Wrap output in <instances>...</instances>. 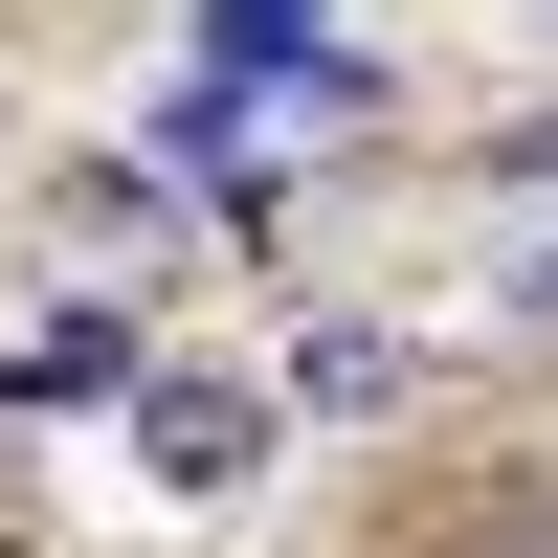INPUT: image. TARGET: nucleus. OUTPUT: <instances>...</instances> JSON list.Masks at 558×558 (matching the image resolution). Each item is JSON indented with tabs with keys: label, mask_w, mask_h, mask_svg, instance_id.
<instances>
[{
	"label": "nucleus",
	"mask_w": 558,
	"mask_h": 558,
	"mask_svg": "<svg viewBox=\"0 0 558 558\" xmlns=\"http://www.w3.org/2000/svg\"><path fill=\"white\" fill-rule=\"evenodd\" d=\"M202 89H313V112H357V89H380V45L291 23V0H223V23H202Z\"/></svg>",
	"instance_id": "obj_1"
},
{
	"label": "nucleus",
	"mask_w": 558,
	"mask_h": 558,
	"mask_svg": "<svg viewBox=\"0 0 558 558\" xmlns=\"http://www.w3.org/2000/svg\"><path fill=\"white\" fill-rule=\"evenodd\" d=\"M134 470L157 492H246L268 470V402L246 380H134Z\"/></svg>",
	"instance_id": "obj_2"
},
{
	"label": "nucleus",
	"mask_w": 558,
	"mask_h": 558,
	"mask_svg": "<svg viewBox=\"0 0 558 558\" xmlns=\"http://www.w3.org/2000/svg\"><path fill=\"white\" fill-rule=\"evenodd\" d=\"M112 380H134V336H112V313H45V336L0 357V402H112Z\"/></svg>",
	"instance_id": "obj_3"
}]
</instances>
